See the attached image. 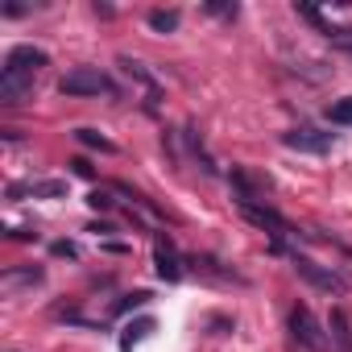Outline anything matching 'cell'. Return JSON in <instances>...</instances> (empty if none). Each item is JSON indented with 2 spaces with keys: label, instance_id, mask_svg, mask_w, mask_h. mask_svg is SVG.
Instances as JSON below:
<instances>
[{
  "label": "cell",
  "instance_id": "1",
  "mask_svg": "<svg viewBox=\"0 0 352 352\" xmlns=\"http://www.w3.org/2000/svg\"><path fill=\"white\" fill-rule=\"evenodd\" d=\"M58 91L71 96V100H83V96H100V91H112V79L96 67H75L58 79Z\"/></svg>",
  "mask_w": 352,
  "mask_h": 352
},
{
  "label": "cell",
  "instance_id": "2",
  "mask_svg": "<svg viewBox=\"0 0 352 352\" xmlns=\"http://www.w3.org/2000/svg\"><path fill=\"white\" fill-rule=\"evenodd\" d=\"M34 75L30 67H17L5 58V67H0V104H25L30 91H34Z\"/></svg>",
  "mask_w": 352,
  "mask_h": 352
},
{
  "label": "cell",
  "instance_id": "3",
  "mask_svg": "<svg viewBox=\"0 0 352 352\" xmlns=\"http://www.w3.org/2000/svg\"><path fill=\"white\" fill-rule=\"evenodd\" d=\"M236 204H241V216H245L249 224H257L261 232H270L274 241H282V236L290 232V224H286L274 208H265V204H257V199H236Z\"/></svg>",
  "mask_w": 352,
  "mask_h": 352
},
{
  "label": "cell",
  "instance_id": "4",
  "mask_svg": "<svg viewBox=\"0 0 352 352\" xmlns=\"http://www.w3.org/2000/svg\"><path fill=\"white\" fill-rule=\"evenodd\" d=\"M290 331H294V340L307 344L311 352H327V336H323V327L315 323V315H311L307 307H294V311H290Z\"/></svg>",
  "mask_w": 352,
  "mask_h": 352
},
{
  "label": "cell",
  "instance_id": "5",
  "mask_svg": "<svg viewBox=\"0 0 352 352\" xmlns=\"http://www.w3.org/2000/svg\"><path fill=\"white\" fill-rule=\"evenodd\" d=\"M294 270H298L311 286H319V290H327V294H344V290H348V282H344L336 270H327V265H319V261H311V257H294Z\"/></svg>",
  "mask_w": 352,
  "mask_h": 352
},
{
  "label": "cell",
  "instance_id": "6",
  "mask_svg": "<svg viewBox=\"0 0 352 352\" xmlns=\"http://www.w3.org/2000/svg\"><path fill=\"white\" fill-rule=\"evenodd\" d=\"M290 149H302V153H327L331 149V133H319V129H294V133H286L282 137Z\"/></svg>",
  "mask_w": 352,
  "mask_h": 352
},
{
  "label": "cell",
  "instance_id": "7",
  "mask_svg": "<svg viewBox=\"0 0 352 352\" xmlns=\"http://www.w3.org/2000/svg\"><path fill=\"white\" fill-rule=\"evenodd\" d=\"M153 265H157V278H162V282H179V278H183L179 253H174V245H170L166 236H157V245H153Z\"/></svg>",
  "mask_w": 352,
  "mask_h": 352
},
{
  "label": "cell",
  "instance_id": "8",
  "mask_svg": "<svg viewBox=\"0 0 352 352\" xmlns=\"http://www.w3.org/2000/svg\"><path fill=\"white\" fill-rule=\"evenodd\" d=\"M327 327H331V344H336V352H352V323H348L344 307H331Z\"/></svg>",
  "mask_w": 352,
  "mask_h": 352
},
{
  "label": "cell",
  "instance_id": "9",
  "mask_svg": "<svg viewBox=\"0 0 352 352\" xmlns=\"http://www.w3.org/2000/svg\"><path fill=\"white\" fill-rule=\"evenodd\" d=\"M153 327H157V323H153L149 315H141V319L124 323V331H120V348H124V352H133L141 340H149V336H153Z\"/></svg>",
  "mask_w": 352,
  "mask_h": 352
},
{
  "label": "cell",
  "instance_id": "10",
  "mask_svg": "<svg viewBox=\"0 0 352 352\" xmlns=\"http://www.w3.org/2000/svg\"><path fill=\"white\" fill-rule=\"evenodd\" d=\"M9 63L30 67V71H42L50 58H46V50H38V46H13V50H9Z\"/></svg>",
  "mask_w": 352,
  "mask_h": 352
},
{
  "label": "cell",
  "instance_id": "11",
  "mask_svg": "<svg viewBox=\"0 0 352 352\" xmlns=\"http://www.w3.org/2000/svg\"><path fill=\"white\" fill-rule=\"evenodd\" d=\"M30 191H34V199H67V195H71V183H67V179H42V183H34Z\"/></svg>",
  "mask_w": 352,
  "mask_h": 352
},
{
  "label": "cell",
  "instance_id": "12",
  "mask_svg": "<svg viewBox=\"0 0 352 352\" xmlns=\"http://www.w3.org/2000/svg\"><path fill=\"white\" fill-rule=\"evenodd\" d=\"M149 30L153 34H174V30H179V13H174V9H153L149 13Z\"/></svg>",
  "mask_w": 352,
  "mask_h": 352
},
{
  "label": "cell",
  "instance_id": "13",
  "mask_svg": "<svg viewBox=\"0 0 352 352\" xmlns=\"http://www.w3.org/2000/svg\"><path fill=\"white\" fill-rule=\"evenodd\" d=\"M75 137H79V141H83V145H91V149H100V153H116V145H112V141H108V137H100V133H96V129H79V133H75Z\"/></svg>",
  "mask_w": 352,
  "mask_h": 352
},
{
  "label": "cell",
  "instance_id": "14",
  "mask_svg": "<svg viewBox=\"0 0 352 352\" xmlns=\"http://www.w3.org/2000/svg\"><path fill=\"white\" fill-rule=\"evenodd\" d=\"M327 116H331V124H352V96L336 100V104L327 108Z\"/></svg>",
  "mask_w": 352,
  "mask_h": 352
},
{
  "label": "cell",
  "instance_id": "15",
  "mask_svg": "<svg viewBox=\"0 0 352 352\" xmlns=\"http://www.w3.org/2000/svg\"><path fill=\"white\" fill-rule=\"evenodd\" d=\"M17 282H42V270H25V274H9L5 286H17Z\"/></svg>",
  "mask_w": 352,
  "mask_h": 352
},
{
  "label": "cell",
  "instance_id": "16",
  "mask_svg": "<svg viewBox=\"0 0 352 352\" xmlns=\"http://www.w3.org/2000/svg\"><path fill=\"white\" fill-rule=\"evenodd\" d=\"M87 204H91L96 212H108V208H112V199H108L104 191H91V195H87Z\"/></svg>",
  "mask_w": 352,
  "mask_h": 352
},
{
  "label": "cell",
  "instance_id": "17",
  "mask_svg": "<svg viewBox=\"0 0 352 352\" xmlns=\"http://www.w3.org/2000/svg\"><path fill=\"white\" fill-rule=\"evenodd\" d=\"M331 38H336V42H340V46L352 54V30H331Z\"/></svg>",
  "mask_w": 352,
  "mask_h": 352
},
{
  "label": "cell",
  "instance_id": "18",
  "mask_svg": "<svg viewBox=\"0 0 352 352\" xmlns=\"http://www.w3.org/2000/svg\"><path fill=\"white\" fill-rule=\"evenodd\" d=\"M208 13H216V17H236V5H208Z\"/></svg>",
  "mask_w": 352,
  "mask_h": 352
},
{
  "label": "cell",
  "instance_id": "19",
  "mask_svg": "<svg viewBox=\"0 0 352 352\" xmlns=\"http://www.w3.org/2000/svg\"><path fill=\"white\" fill-rule=\"evenodd\" d=\"M54 253H58V257H79V249H75V245H67V241H58V245H54Z\"/></svg>",
  "mask_w": 352,
  "mask_h": 352
},
{
  "label": "cell",
  "instance_id": "20",
  "mask_svg": "<svg viewBox=\"0 0 352 352\" xmlns=\"http://www.w3.org/2000/svg\"><path fill=\"white\" fill-rule=\"evenodd\" d=\"M71 166H75V174H79V179H91V166H87V162H83V157H75V162H71Z\"/></svg>",
  "mask_w": 352,
  "mask_h": 352
}]
</instances>
